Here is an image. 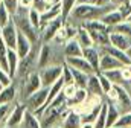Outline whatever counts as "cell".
Returning a JSON list of instances; mask_svg holds the SVG:
<instances>
[{
    "label": "cell",
    "instance_id": "1",
    "mask_svg": "<svg viewBox=\"0 0 131 128\" xmlns=\"http://www.w3.org/2000/svg\"><path fill=\"white\" fill-rule=\"evenodd\" d=\"M116 6L113 5H107V6H96L95 3H78L75 6V9L72 11L70 17L76 22L85 23L90 20H99L104 14H107L108 11L114 9Z\"/></svg>",
    "mask_w": 131,
    "mask_h": 128
},
{
    "label": "cell",
    "instance_id": "2",
    "mask_svg": "<svg viewBox=\"0 0 131 128\" xmlns=\"http://www.w3.org/2000/svg\"><path fill=\"white\" fill-rule=\"evenodd\" d=\"M12 20H14V23H15L17 29L21 32V34H25V35H26L32 43H37V41L40 40L38 29H37V28H34L32 23L29 22L28 11H25V9H20V8H18L17 14H14V15H12Z\"/></svg>",
    "mask_w": 131,
    "mask_h": 128
},
{
    "label": "cell",
    "instance_id": "3",
    "mask_svg": "<svg viewBox=\"0 0 131 128\" xmlns=\"http://www.w3.org/2000/svg\"><path fill=\"white\" fill-rule=\"evenodd\" d=\"M47 96H49V89L47 87H41L38 92H35L29 96L25 104H26V108L29 111H32L34 114L40 119L46 110V102H47Z\"/></svg>",
    "mask_w": 131,
    "mask_h": 128
},
{
    "label": "cell",
    "instance_id": "4",
    "mask_svg": "<svg viewBox=\"0 0 131 128\" xmlns=\"http://www.w3.org/2000/svg\"><path fill=\"white\" fill-rule=\"evenodd\" d=\"M40 78H41V84L43 87H52L58 79H61V75H63V66L60 64H50L44 69H41L40 72Z\"/></svg>",
    "mask_w": 131,
    "mask_h": 128
},
{
    "label": "cell",
    "instance_id": "5",
    "mask_svg": "<svg viewBox=\"0 0 131 128\" xmlns=\"http://www.w3.org/2000/svg\"><path fill=\"white\" fill-rule=\"evenodd\" d=\"M41 87H43V84H41V78H40L38 72H31L29 75H26L25 82H23V89H21V98H23V101H26L32 93L38 92Z\"/></svg>",
    "mask_w": 131,
    "mask_h": 128
},
{
    "label": "cell",
    "instance_id": "6",
    "mask_svg": "<svg viewBox=\"0 0 131 128\" xmlns=\"http://www.w3.org/2000/svg\"><path fill=\"white\" fill-rule=\"evenodd\" d=\"M26 110H28V108H26V104H25V102L15 104V105L11 108V113H9L8 121H6V127L20 128L21 122H23V118H25Z\"/></svg>",
    "mask_w": 131,
    "mask_h": 128
},
{
    "label": "cell",
    "instance_id": "7",
    "mask_svg": "<svg viewBox=\"0 0 131 128\" xmlns=\"http://www.w3.org/2000/svg\"><path fill=\"white\" fill-rule=\"evenodd\" d=\"M17 35H18V29L14 23V20H11L5 28H2V37L5 40V44L8 49H15L17 46Z\"/></svg>",
    "mask_w": 131,
    "mask_h": 128
},
{
    "label": "cell",
    "instance_id": "8",
    "mask_svg": "<svg viewBox=\"0 0 131 128\" xmlns=\"http://www.w3.org/2000/svg\"><path fill=\"white\" fill-rule=\"evenodd\" d=\"M32 41L25 35V34H21V32L18 31V35H17V46H15V52H17V55L20 57V60L21 58H25V57H28L31 52H32Z\"/></svg>",
    "mask_w": 131,
    "mask_h": 128
},
{
    "label": "cell",
    "instance_id": "9",
    "mask_svg": "<svg viewBox=\"0 0 131 128\" xmlns=\"http://www.w3.org/2000/svg\"><path fill=\"white\" fill-rule=\"evenodd\" d=\"M63 20H61V17L60 18H57V20H52V22H49V23H46L44 25V29H43V41L44 43H49V41H52V40H55V37H57V34L60 31V28L63 26Z\"/></svg>",
    "mask_w": 131,
    "mask_h": 128
},
{
    "label": "cell",
    "instance_id": "10",
    "mask_svg": "<svg viewBox=\"0 0 131 128\" xmlns=\"http://www.w3.org/2000/svg\"><path fill=\"white\" fill-rule=\"evenodd\" d=\"M64 63L69 66V67H72V69H76V70H81V72H84V73H87V75H92V73H95V70H93V67L90 66V63L84 58V57H75V58H64Z\"/></svg>",
    "mask_w": 131,
    "mask_h": 128
},
{
    "label": "cell",
    "instance_id": "11",
    "mask_svg": "<svg viewBox=\"0 0 131 128\" xmlns=\"http://www.w3.org/2000/svg\"><path fill=\"white\" fill-rule=\"evenodd\" d=\"M110 44L124 50V52H127L131 46V37L119 34V32H110Z\"/></svg>",
    "mask_w": 131,
    "mask_h": 128
},
{
    "label": "cell",
    "instance_id": "12",
    "mask_svg": "<svg viewBox=\"0 0 131 128\" xmlns=\"http://www.w3.org/2000/svg\"><path fill=\"white\" fill-rule=\"evenodd\" d=\"M101 20L108 26V28H114V26H117V25H121L122 22H125V17L122 15V12L117 9V8H114V9H111V11H108L107 14H104L102 17H101Z\"/></svg>",
    "mask_w": 131,
    "mask_h": 128
},
{
    "label": "cell",
    "instance_id": "13",
    "mask_svg": "<svg viewBox=\"0 0 131 128\" xmlns=\"http://www.w3.org/2000/svg\"><path fill=\"white\" fill-rule=\"evenodd\" d=\"M82 57L90 63V66L93 67V70H95V73H101V70H99V63H101V52H99V49L96 46H93V47H87V49H84V54H82Z\"/></svg>",
    "mask_w": 131,
    "mask_h": 128
},
{
    "label": "cell",
    "instance_id": "14",
    "mask_svg": "<svg viewBox=\"0 0 131 128\" xmlns=\"http://www.w3.org/2000/svg\"><path fill=\"white\" fill-rule=\"evenodd\" d=\"M99 52H101V54H107V55L114 57L116 60H119V61L124 64V66H128V64H131L130 60H128L127 52H124V50H121V49H117V47H114V46H111V44L104 46V47H99Z\"/></svg>",
    "mask_w": 131,
    "mask_h": 128
},
{
    "label": "cell",
    "instance_id": "15",
    "mask_svg": "<svg viewBox=\"0 0 131 128\" xmlns=\"http://www.w3.org/2000/svg\"><path fill=\"white\" fill-rule=\"evenodd\" d=\"M60 127L61 128H82V118L75 110H69Z\"/></svg>",
    "mask_w": 131,
    "mask_h": 128
},
{
    "label": "cell",
    "instance_id": "16",
    "mask_svg": "<svg viewBox=\"0 0 131 128\" xmlns=\"http://www.w3.org/2000/svg\"><path fill=\"white\" fill-rule=\"evenodd\" d=\"M50 60H52V49H50V46L47 43H44L40 47V50H38V58H37V67H38V70L50 66Z\"/></svg>",
    "mask_w": 131,
    "mask_h": 128
},
{
    "label": "cell",
    "instance_id": "17",
    "mask_svg": "<svg viewBox=\"0 0 131 128\" xmlns=\"http://www.w3.org/2000/svg\"><path fill=\"white\" fill-rule=\"evenodd\" d=\"M84 49L82 46L78 43L76 38L69 40L64 44V58H75V57H82Z\"/></svg>",
    "mask_w": 131,
    "mask_h": 128
},
{
    "label": "cell",
    "instance_id": "18",
    "mask_svg": "<svg viewBox=\"0 0 131 128\" xmlns=\"http://www.w3.org/2000/svg\"><path fill=\"white\" fill-rule=\"evenodd\" d=\"M114 90H116V95H117V99H116V104L121 105L124 110H128L131 107V96H130V92L125 89V86H119L116 84L114 86Z\"/></svg>",
    "mask_w": 131,
    "mask_h": 128
},
{
    "label": "cell",
    "instance_id": "19",
    "mask_svg": "<svg viewBox=\"0 0 131 128\" xmlns=\"http://www.w3.org/2000/svg\"><path fill=\"white\" fill-rule=\"evenodd\" d=\"M105 104H107V128L114 127V124L121 116L119 107L114 101H108V99H105Z\"/></svg>",
    "mask_w": 131,
    "mask_h": 128
},
{
    "label": "cell",
    "instance_id": "20",
    "mask_svg": "<svg viewBox=\"0 0 131 128\" xmlns=\"http://www.w3.org/2000/svg\"><path fill=\"white\" fill-rule=\"evenodd\" d=\"M124 64L119 60H116L111 55L107 54H101V63H99V70L101 72H107V70H113V69H122Z\"/></svg>",
    "mask_w": 131,
    "mask_h": 128
},
{
    "label": "cell",
    "instance_id": "21",
    "mask_svg": "<svg viewBox=\"0 0 131 128\" xmlns=\"http://www.w3.org/2000/svg\"><path fill=\"white\" fill-rule=\"evenodd\" d=\"M60 17H61V3L52 5L49 9H46L44 12H41V26H44L46 23H49L52 20H57Z\"/></svg>",
    "mask_w": 131,
    "mask_h": 128
},
{
    "label": "cell",
    "instance_id": "22",
    "mask_svg": "<svg viewBox=\"0 0 131 128\" xmlns=\"http://www.w3.org/2000/svg\"><path fill=\"white\" fill-rule=\"evenodd\" d=\"M35 63V50L32 49V52L28 55V57H25V58H21L20 60V63H18V70H17V75H20V76H25V75H29L31 73V69H32V64Z\"/></svg>",
    "mask_w": 131,
    "mask_h": 128
},
{
    "label": "cell",
    "instance_id": "23",
    "mask_svg": "<svg viewBox=\"0 0 131 128\" xmlns=\"http://www.w3.org/2000/svg\"><path fill=\"white\" fill-rule=\"evenodd\" d=\"M89 95H93V96H99L102 98L104 96V92H102V87L99 84V78H98V73H92L89 76V81H87V89Z\"/></svg>",
    "mask_w": 131,
    "mask_h": 128
},
{
    "label": "cell",
    "instance_id": "24",
    "mask_svg": "<svg viewBox=\"0 0 131 128\" xmlns=\"http://www.w3.org/2000/svg\"><path fill=\"white\" fill-rule=\"evenodd\" d=\"M75 38H76L78 43L82 46V49H87V47H93V46H95L90 32L87 31L84 26H79V28H78V32H76V37H75Z\"/></svg>",
    "mask_w": 131,
    "mask_h": 128
},
{
    "label": "cell",
    "instance_id": "25",
    "mask_svg": "<svg viewBox=\"0 0 131 128\" xmlns=\"http://www.w3.org/2000/svg\"><path fill=\"white\" fill-rule=\"evenodd\" d=\"M18 63H20V57L17 55L15 49H8V72L11 75V78L17 76V70H18Z\"/></svg>",
    "mask_w": 131,
    "mask_h": 128
},
{
    "label": "cell",
    "instance_id": "26",
    "mask_svg": "<svg viewBox=\"0 0 131 128\" xmlns=\"http://www.w3.org/2000/svg\"><path fill=\"white\" fill-rule=\"evenodd\" d=\"M17 98V87L14 84L8 86V87H3L0 90V105L3 104H11L14 99Z\"/></svg>",
    "mask_w": 131,
    "mask_h": 128
},
{
    "label": "cell",
    "instance_id": "27",
    "mask_svg": "<svg viewBox=\"0 0 131 128\" xmlns=\"http://www.w3.org/2000/svg\"><path fill=\"white\" fill-rule=\"evenodd\" d=\"M20 128H41V124H40V119L34 114L32 111L26 110L25 118H23V122H21Z\"/></svg>",
    "mask_w": 131,
    "mask_h": 128
},
{
    "label": "cell",
    "instance_id": "28",
    "mask_svg": "<svg viewBox=\"0 0 131 128\" xmlns=\"http://www.w3.org/2000/svg\"><path fill=\"white\" fill-rule=\"evenodd\" d=\"M108 79H110V82L113 84V86H116V84H122L124 86V82H125V79H124V73H122V69H113V70H107V72H102Z\"/></svg>",
    "mask_w": 131,
    "mask_h": 128
},
{
    "label": "cell",
    "instance_id": "29",
    "mask_svg": "<svg viewBox=\"0 0 131 128\" xmlns=\"http://www.w3.org/2000/svg\"><path fill=\"white\" fill-rule=\"evenodd\" d=\"M87 98H89V92H87L85 89H78L76 93H75V96L67 101V107H69V108H75L76 105L82 104Z\"/></svg>",
    "mask_w": 131,
    "mask_h": 128
},
{
    "label": "cell",
    "instance_id": "30",
    "mask_svg": "<svg viewBox=\"0 0 131 128\" xmlns=\"http://www.w3.org/2000/svg\"><path fill=\"white\" fill-rule=\"evenodd\" d=\"M72 73H73V82H75V86L79 87V89H87V81H89L90 75H87V73H84L81 70H76V69H72Z\"/></svg>",
    "mask_w": 131,
    "mask_h": 128
},
{
    "label": "cell",
    "instance_id": "31",
    "mask_svg": "<svg viewBox=\"0 0 131 128\" xmlns=\"http://www.w3.org/2000/svg\"><path fill=\"white\" fill-rule=\"evenodd\" d=\"M76 5H78V0H61V20L63 22H67V18L70 17Z\"/></svg>",
    "mask_w": 131,
    "mask_h": 128
},
{
    "label": "cell",
    "instance_id": "32",
    "mask_svg": "<svg viewBox=\"0 0 131 128\" xmlns=\"http://www.w3.org/2000/svg\"><path fill=\"white\" fill-rule=\"evenodd\" d=\"M95 128H107V104H105V101L102 102L101 111H99L98 118H96Z\"/></svg>",
    "mask_w": 131,
    "mask_h": 128
},
{
    "label": "cell",
    "instance_id": "33",
    "mask_svg": "<svg viewBox=\"0 0 131 128\" xmlns=\"http://www.w3.org/2000/svg\"><path fill=\"white\" fill-rule=\"evenodd\" d=\"M28 17H29V22L32 23L34 28H37V29H40L41 28V12L38 11V9H29L28 11Z\"/></svg>",
    "mask_w": 131,
    "mask_h": 128
},
{
    "label": "cell",
    "instance_id": "34",
    "mask_svg": "<svg viewBox=\"0 0 131 128\" xmlns=\"http://www.w3.org/2000/svg\"><path fill=\"white\" fill-rule=\"evenodd\" d=\"M11 20H12L11 12L6 9V6H5V5L2 3V0H0V28H5Z\"/></svg>",
    "mask_w": 131,
    "mask_h": 128
},
{
    "label": "cell",
    "instance_id": "35",
    "mask_svg": "<svg viewBox=\"0 0 131 128\" xmlns=\"http://www.w3.org/2000/svg\"><path fill=\"white\" fill-rule=\"evenodd\" d=\"M114 125L121 128H131V111L121 113V116H119V119H117V122Z\"/></svg>",
    "mask_w": 131,
    "mask_h": 128
},
{
    "label": "cell",
    "instance_id": "36",
    "mask_svg": "<svg viewBox=\"0 0 131 128\" xmlns=\"http://www.w3.org/2000/svg\"><path fill=\"white\" fill-rule=\"evenodd\" d=\"M11 104H3L0 105V128L6 127V121H8V116L11 113Z\"/></svg>",
    "mask_w": 131,
    "mask_h": 128
},
{
    "label": "cell",
    "instance_id": "37",
    "mask_svg": "<svg viewBox=\"0 0 131 128\" xmlns=\"http://www.w3.org/2000/svg\"><path fill=\"white\" fill-rule=\"evenodd\" d=\"M98 78H99V84H101V87H102V92H104V96H105V93H108L111 89H113V84L110 82V79L101 72V73H98Z\"/></svg>",
    "mask_w": 131,
    "mask_h": 128
},
{
    "label": "cell",
    "instance_id": "38",
    "mask_svg": "<svg viewBox=\"0 0 131 128\" xmlns=\"http://www.w3.org/2000/svg\"><path fill=\"white\" fill-rule=\"evenodd\" d=\"M61 79H63L64 84H75V82H73V73H72V69H70L66 63H63V75H61Z\"/></svg>",
    "mask_w": 131,
    "mask_h": 128
},
{
    "label": "cell",
    "instance_id": "39",
    "mask_svg": "<svg viewBox=\"0 0 131 128\" xmlns=\"http://www.w3.org/2000/svg\"><path fill=\"white\" fill-rule=\"evenodd\" d=\"M111 32H119V34H124V35H128L131 37V23L128 22H122L121 25H117V26H114Z\"/></svg>",
    "mask_w": 131,
    "mask_h": 128
},
{
    "label": "cell",
    "instance_id": "40",
    "mask_svg": "<svg viewBox=\"0 0 131 128\" xmlns=\"http://www.w3.org/2000/svg\"><path fill=\"white\" fill-rule=\"evenodd\" d=\"M2 3L6 6V9L11 12V15L17 14L18 11V0H2Z\"/></svg>",
    "mask_w": 131,
    "mask_h": 128
},
{
    "label": "cell",
    "instance_id": "41",
    "mask_svg": "<svg viewBox=\"0 0 131 128\" xmlns=\"http://www.w3.org/2000/svg\"><path fill=\"white\" fill-rule=\"evenodd\" d=\"M79 87H76L75 84H64V87H63V93L66 95V98H67V101L69 99H72L73 96H75V93H76V90H78Z\"/></svg>",
    "mask_w": 131,
    "mask_h": 128
},
{
    "label": "cell",
    "instance_id": "42",
    "mask_svg": "<svg viewBox=\"0 0 131 128\" xmlns=\"http://www.w3.org/2000/svg\"><path fill=\"white\" fill-rule=\"evenodd\" d=\"M0 84H2L3 87H8V86L12 84V78H11V75H9L6 70H3V69H0Z\"/></svg>",
    "mask_w": 131,
    "mask_h": 128
},
{
    "label": "cell",
    "instance_id": "43",
    "mask_svg": "<svg viewBox=\"0 0 131 128\" xmlns=\"http://www.w3.org/2000/svg\"><path fill=\"white\" fill-rule=\"evenodd\" d=\"M34 5H35V0H18V8L20 9H25V11L32 9Z\"/></svg>",
    "mask_w": 131,
    "mask_h": 128
},
{
    "label": "cell",
    "instance_id": "44",
    "mask_svg": "<svg viewBox=\"0 0 131 128\" xmlns=\"http://www.w3.org/2000/svg\"><path fill=\"white\" fill-rule=\"evenodd\" d=\"M127 2H130V0H110V3H111L113 6H116V8H119V6L125 5Z\"/></svg>",
    "mask_w": 131,
    "mask_h": 128
},
{
    "label": "cell",
    "instance_id": "45",
    "mask_svg": "<svg viewBox=\"0 0 131 128\" xmlns=\"http://www.w3.org/2000/svg\"><path fill=\"white\" fill-rule=\"evenodd\" d=\"M93 3L96 6H107V5H111L110 0H93Z\"/></svg>",
    "mask_w": 131,
    "mask_h": 128
},
{
    "label": "cell",
    "instance_id": "46",
    "mask_svg": "<svg viewBox=\"0 0 131 128\" xmlns=\"http://www.w3.org/2000/svg\"><path fill=\"white\" fill-rule=\"evenodd\" d=\"M78 3H93V0H78Z\"/></svg>",
    "mask_w": 131,
    "mask_h": 128
},
{
    "label": "cell",
    "instance_id": "47",
    "mask_svg": "<svg viewBox=\"0 0 131 128\" xmlns=\"http://www.w3.org/2000/svg\"><path fill=\"white\" fill-rule=\"evenodd\" d=\"M127 55H128V60H130V63H131V46H130V49L127 50Z\"/></svg>",
    "mask_w": 131,
    "mask_h": 128
},
{
    "label": "cell",
    "instance_id": "48",
    "mask_svg": "<svg viewBox=\"0 0 131 128\" xmlns=\"http://www.w3.org/2000/svg\"><path fill=\"white\" fill-rule=\"evenodd\" d=\"M110 128H121V127H116V125H114V127H110Z\"/></svg>",
    "mask_w": 131,
    "mask_h": 128
},
{
    "label": "cell",
    "instance_id": "49",
    "mask_svg": "<svg viewBox=\"0 0 131 128\" xmlns=\"http://www.w3.org/2000/svg\"><path fill=\"white\" fill-rule=\"evenodd\" d=\"M2 89H3V86H2V84H0V90H2Z\"/></svg>",
    "mask_w": 131,
    "mask_h": 128
},
{
    "label": "cell",
    "instance_id": "50",
    "mask_svg": "<svg viewBox=\"0 0 131 128\" xmlns=\"http://www.w3.org/2000/svg\"><path fill=\"white\" fill-rule=\"evenodd\" d=\"M3 128H14V127H3Z\"/></svg>",
    "mask_w": 131,
    "mask_h": 128
},
{
    "label": "cell",
    "instance_id": "51",
    "mask_svg": "<svg viewBox=\"0 0 131 128\" xmlns=\"http://www.w3.org/2000/svg\"><path fill=\"white\" fill-rule=\"evenodd\" d=\"M52 128H61V127H52Z\"/></svg>",
    "mask_w": 131,
    "mask_h": 128
}]
</instances>
